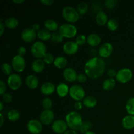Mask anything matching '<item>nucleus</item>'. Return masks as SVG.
<instances>
[{"label":"nucleus","instance_id":"nucleus-14","mask_svg":"<svg viewBox=\"0 0 134 134\" xmlns=\"http://www.w3.org/2000/svg\"><path fill=\"white\" fill-rule=\"evenodd\" d=\"M113 51V47L109 43H105L100 46L99 48V56L102 58H108L111 56Z\"/></svg>","mask_w":134,"mask_h":134},{"label":"nucleus","instance_id":"nucleus-35","mask_svg":"<svg viewBox=\"0 0 134 134\" xmlns=\"http://www.w3.org/2000/svg\"><path fill=\"white\" fill-rule=\"evenodd\" d=\"M92 124L91 122L90 121L83 122L82 125H81V128H80L79 131L82 133H86V132H89L90 129L92 128Z\"/></svg>","mask_w":134,"mask_h":134},{"label":"nucleus","instance_id":"nucleus-36","mask_svg":"<svg viewBox=\"0 0 134 134\" xmlns=\"http://www.w3.org/2000/svg\"><path fill=\"white\" fill-rule=\"evenodd\" d=\"M12 65H10L9 63H4L3 64L2 66H1V69L2 71L3 72L4 74L7 75H10L12 73Z\"/></svg>","mask_w":134,"mask_h":134},{"label":"nucleus","instance_id":"nucleus-7","mask_svg":"<svg viewBox=\"0 0 134 134\" xmlns=\"http://www.w3.org/2000/svg\"><path fill=\"white\" fill-rule=\"evenodd\" d=\"M133 77V73L129 68H122L117 72L116 76V81L122 84H126L131 81Z\"/></svg>","mask_w":134,"mask_h":134},{"label":"nucleus","instance_id":"nucleus-48","mask_svg":"<svg viewBox=\"0 0 134 134\" xmlns=\"http://www.w3.org/2000/svg\"><path fill=\"white\" fill-rule=\"evenodd\" d=\"M5 24L3 22V19H0V35H3L4 31H5Z\"/></svg>","mask_w":134,"mask_h":134},{"label":"nucleus","instance_id":"nucleus-52","mask_svg":"<svg viewBox=\"0 0 134 134\" xmlns=\"http://www.w3.org/2000/svg\"><path fill=\"white\" fill-rule=\"evenodd\" d=\"M0 118H1V122H0V126H2L4 122V118L2 113H0Z\"/></svg>","mask_w":134,"mask_h":134},{"label":"nucleus","instance_id":"nucleus-20","mask_svg":"<svg viewBox=\"0 0 134 134\" xmlns=\"http://www.w3.org/2000/svg\"><path fill=\"white\" fill-rule=\"evenodd\" d=\"M26 84L28 88L31 89H35L39 86V80L36 76L30 75L26 79Z\"/></svg>","mask_w":134,"mask_h":134},{"label":"nucleus","instance_id":"nucleus-21","mask_svg":"<svg viewBox=\"0 0 134 134\" xmlns=\"http://www.w3.org/2000/svg\"><path fill=\"white\" fill-rule=\"evenodd\" d=\"M123 128L126 130H132L134 128V116L127 115L123 118L122 120Z\"/></svg>","mask_w":134,"mask_h":134},{"label":"nucleus","instance_id":"nucleus-40","mask_svg":"<svg viewBox=\"0 0 134 134\" xmlns=\"http://www.w3.org/2000/svg\"><path fill=\"white\" fill-rule=\"evenodd\" d=\"M86 39H87V37H86L85 35H79L77 37V38H76L75 43H77L79 46H82L85 44V43L86 42Z\"/></svg>","mask_w":134,"mask_h":134},{"label":"nucleus","instance_id":"nucleus-31","mask_svg":"<svg viewBox=\"0 0 134 134\" xmlns=\"http://www.w3.org/2000/svg\"><path fill=\"white\" fill-rule=\"evenodd\" d=\"M7 117L10 121L16 122L20 119V113L16 109H11L8 113Z\"/></svg>","mask_w":134,"mask_h":134},{"label":"nucleus","instance_id":"nucleus-23","mask_svg":"<svg viewBox=\"0 0 134 134\" xmlns=\"http://www.w3.org/2000/svg\"><path fill=\"white\" fill-rule=\"evenodd\" d=\"M108 20H109L107 18V14L104 11L101 10L99 13H97L96 16V21L99 26H104L105 24L107 23Z\"/></svg>","mask_w":134,"mask_h":134},{"label":"nucleus","instance_id":"nucleus-50","mask_svg":"<svg viewBox=\"0 0 134 134\" xmlns=\"http://www.w3.org/2000/svg\"><path fill=\"white\" fill-rule=\"evenodd\" d=\"M64 134H78V133L73 130H67Z\"/></svg>","mask_w":134,"mask_h":134},{"label":"nucleus","instance_id":"nucleus-54","mask_svg":"<svg viewBox=\"0 0 134 134\" xmlns=\"http://www.w3.org/2000/svg\"><path fill=\"white\" fill-rule=\"evenodd\" d=\"M85 134H96V133H94V132H92V131H89V132H86V133H85Z\"/></svg>","mask_w":134,"mask_h":134},{"label":"nucleus","instance_id":"nucleus-8","mask_svg":"<svg viewBox=\"0 0 134 134\" xmlns=\"http://www.w3.org/2000/svg\"><path fill=\"white\" fill-rule=\"evenodd\" d=\"M11 65L15 71L21 73L26 68V61L22 56L16 55L12 58Z\"/></svg>","mask_w":134,"mask_h":134},{"label":"nucleus","instance_id":"nucleus-34","mask_svg":"<svg viewBox=\"0 0 134 134\" xmlns=\"http://www.w3.org/2000/svg\"><path fill=\"white\" fill-rule=\"evenodd\" d=\"M51 41L54 43H60L62 42L64 37L62 35L60 34L59 31H54L52 34L51 36Z\"/></svg>","mask_w":134,"mask_h":134},{"label":"nucleus","instance_id":"nucleus-38","mask_svg":"<svg viewBox=\"0 0 134 134\" xmlns=\"http://www.w3.org/2000/svg\"><path fill=\"white\" fill-rule=\"evenodd\" d=\"M54 59L53 55L51 53H47L43 58V61L47 64H51L52 63H54Z\"/></svg>","mask_w":134,"mask_h":134},{"label":"nucleus","instance_id":"nucleus-10","mask_svg":"<svg viewBox=\"0 0 134 134\" xmlns=\"http://www.w3.org/2000/svg\"><path fill=\"white\" fill-rule=\"evenodd\" d=\"M27 130L31 134H39L43 130V124L40 120L31 119L27 124Z\"/></svg>","mask_w":134,"mask_h":134},{"label":"nucleus","instance_id":"nucleus-46","mask_svg":"<svg viewBox=\"0 0 134 134\" xmlns=\"http://www.w3.org/2000/svg\"><path fill=\"white\" fill-rule=\"evenodd\" d=\"M40 2L45 6H51L54 3L53 0H41Z\"/></svg>","mask_w":134,"mask_h":134},{"label":"nucleus","instance_id":"nucleus-29","mask_svg":"<svg viewBox=\"0 0 134 134\" xmlns=\"http://www.w3.org/2000/svg\"><path fill=\"white\" fill-rule=\"evenodd\" d=\"M5 26H6L7 28L9 29H14L17 27L18 26V20L14 17H9L7 19L5 20Z\"/></svg>","mask_w":134,"mask_h":134},{"label":"nucleus","instance_id":"nucleus-22","mask_svg":"<svg viewBox=\"0 0 134 134\" xmlns=\"http://www.w3.org/2000/svg\"><path fill=\"white\" fill-rule=\"evenodd\" d=\"M56 92H57L58 95L61 98H64L66 96L69 92V86L67 84L64 83V82H61L57 86H56Z\"/></svg>","mask_w":134,"mask_h":134},{"label":"nucleus","instance_id":"nucleus-53","mask_svg":"<svg viewBox=\"0 0 134 134\" xmlns=\"http://www.w3.org/2000/svg\"><path fill=\"white\" fill-rule=\"evenodd\" d=\"M3 102H0V111H2L3 109Z\"/></svg>","mask_w":134,"mask_h":134},{"label":"nucleus","instance_id":"nucleus-4","mask_svg":"<svg viewBox=\"0 0 134 134\" xmlns=\"http://www.w3.org/2000/svg\"><path fill=\"white\" fill-rule=\"evenodd\" d=\"M31 52L37 59H41L47 54V47L43 42H35L31 47Z\"/></svg>","mask_w":134,"mask_h":134},{"label":"nucleus","instance_id":"nucleus-44","mask_svg":"<svg viewBox=\"0 0 134 134\" xmlns=\"http://www.w3.org/2000/svg\"><path fill=\"white\" fill-rule=\"evenodd\" d=\"M116 75H117V72L116 70L113 69H109L107 71V75L110 77V78H113V77H116Z\"/></svg>","mask_w":134,"mask_h":134},{"label":"nucleus","instance_id":"nucleus-3","mask_svg":"<svg viewBox=\"0 0 134 134\" xmlns=\"http://www.w3.org/2000/svg\"><path fill=\"white\" fill-rule=\"evenodd\" d=\"M62 16L64 19L70 23L77 22L80 18V14L75 9L70 6L65 7L62 10Z\"/></svg>","mask_w":134,"mask_h":134},{"label":"nucleus","instance_id":"nucleus-37","mask_svg":"<svg viewBox=\"0 0 134 134\" xmlns=\"http://www.w3.org/2000/svg\"><path fill=\"white\" fill-rule=\"evenodd\" d=\"M42 106L44 110H51L52 107V101L51 98H46L42 102Z\"/></svg>","mask_w":134,"mask_h":134},{"label":"nucleus","instance_id":"nucleus-25","mask_svg":"<svg viewBox=\"0 0 134 134\" xmlns=\"http://www.w3.org/2000/svg\"><path fill=\"white\" fill-rule=\"evenodd\" d=\"M83 105L87 108H93L97 105V99L95 97L88 96L84 98L82 100Z\"/></svg>","mask_w":134,"mask_h":134},{"label":"nucleus","instance_id":"nucleus-6","mask_svg":"<svg viewBox=\"0 0 134 134\" xmlns=\"http://www.w3.org/2000/svg\"><path fill=\"white\" fill-rule=\"evenodd\" d=\"M69 95L71 98L76 102L83 100L85 96V91L83 88L80 85H75L69 88Z\"/></svg>","mask_w":134,"mask_h":134},{"label":"nucleus","instance_id":"nucleus-49","mask_svg":"<svg viewBox=\"0 0 134 134\" xmlns=\"http://www.w3.org/2000/svg\"><path fill=\"white\" fill-rule=\"evenodd\" d=\"M31 28L33 29V30H34V31H35V32H37V31H39V30H40V25L39 24L37 23H35L34 24V25L32 26V27Z\"/></svg>","mask_w":134,"mask_h":134},{"label":"nucleus","instance_id":"nucleus-15","mask_svg":"<svg viewBox=\"0 0 134 134\" xmlns=\"http://www.w3.org/2000/svg\"><path fill=\"white\" fill-rule=\"evenodd\" d=\"M79 50V45L74 41L66 42L63 46V51L66 54H75Z\"/></svg>","mask_w":134,"mask_h":134},{"label":"nucleus","instance_id":"nucleus-39","mask_svg":"<svg viewBox=\"0 0 134 134\" xmlns=\"http://www.w3.org/2000/svg\"><path fill=\"white\" fill-rule=\"evenodd\" d=\"M118 2L117 0H107L105 1L104 5L108 9H112L116 6Z\"/></svg>","mask_w":134,"mask_h":134},{"label":"nucleus","instance_id":"nucleus-17","mask_svg":"<svg viewBox=\"0 0 134 134\" xmlns=\"http://www.w3.org/2000/svg\"><path fill=\"white\" fill-rule=\"evenodd\" d=\"M56 89V86L52 82H46L41 86V92L45 96H50L54 92Z\"/></svg>","mask_w":134,"mask_h":134},{"label":"nucleus","instance_id":"nucleus-1","mask_svg":"<svg viewBox=\"0 0 134 134\" xmlns=\"http://www.w3.org/2000/svg\"><path fill=\"white\" fill-rule=\"evenodd\" d=\"M105 69V63L99 57H94L86 62L84 67L85 73L92 79H96L103 74Z\"/></svg>","mask_w":134,"mask_h":134},{"label":"nucleus","instance_id":"nucleus-41","mask_svg":"<svg viewBox=\"0 0 134 134\" xmlns=\"http://www.w3.org/2000/svg\"><path fill=\"white\" fill-rule=\"evenodd\" d=\"M86 80H87V76L85 73H80L77 76V81L80 83H84L86 82Z\"/></svg>","mask_w":134,"mask_h":134},{"label":"nucleus","instance_id":"nucleus-30","mask_svg":"<svg viewBox=\"0 0 134 134\" xmlns=\"http://www.w3.org/2000/svg\"><path fill=\"white\" fill-rule=\"evenodd\" d=\"M126 110L129 115L134 116V98L128 99L126 103Z\"/></svg>","mask_w":134,"mask_h":134},{"label":"nucleus","instance_id":"nucleus-43","mask_svg":"<svg viewBox=\"0 0 134 134\" xmlns=\"http://www.w3.org/2000/svg\"><path fill=\"white\" fill-rule=\"evenodd\" d=\"M7 90V86L5 85V82L3 81H0V94L1 95H3L4 94H5V92Z\"/></svg>","mask_w":134,"mask_h":134},{"label":"nucleus","instance_id":"nucleus-24","mask_svg":"<svg viewBox=\"0 0 134 134\" xmlns=\"http://www.w3.org/2000/svg\"><path fill=\"white\" fill-rule=\"evenodd\" d=\"M44 27L45 29L50 31H55L59 29L60 26H59L58 24L56 21L52 19H48L44 22Z\"/></svg>","mask_w":134,"mask_h":134},{"label":"nucleus","instance_id":"nucleus-5","mask_svg":"<svg viewBox=\"0 0 134 134\" xmlns=\"http://www.w3.org/2000/svg\"><path fill=\"white\" fill-rule=\"evenodd\" d=\"M59 32L65 38H73L77 35V29L71 24H64L59 27Z\"/></svg>","mask_w":134,"mask_h":134},{"label":"nucleus","instance_id":"nucleus-32","mask_svg":"<svg viewBox=\"0 0 134 134\" xmlns=\"http://www.w3.org/2000/svg\"><path fill=\"white\" fill-rule=\"evenodd\" d=\"M88 10V5L86 3L81 1L77 5V10L80 14H85Z\"/></svg>","mask_w":134,"mask_h":134},{"label":"nucleus","instance_id":"nucleus-42","mask_svg":"<svg viewBox=\"0 0 134 134\" xmlns=\"http://www.w3.org/2000/svg\"><path fill=\"white\" fill-rule=\"evenodd\" d=\"M2 98L4 102H6V103H10L12 101V99H13L12 96L9 93H5V94H4L2 96Z\"/></svg>","mask_w":134,"mask_h":134},{"label":"nucleus","instance_id":"nucleus-16","mask_svg":"<svg viewBox=\"0 0 134 134\" xmlns=\"http://www.w3.org/2000/svg\"><path fill=\"white\" fill-rule=\"evenodd\" d=\"M77 76H78V75H77L76 71L72 68H65L63 72L64 78L65 79V81L69 82L75 81L77 79Z\"/></svg>","mask_w":134,"mask_h":134},{"label":"nucleus","instance_id":"nucleus-11","mask_svg":"<svg viewBox=\"0 0 134 134\" xmlns=\"http://www.w3.org/2000/svg\"><path fill=\"white\" fill-rule=\"evenodd\" d=\"M68 126L66 122L60 119L54 120L52 124V130L58 134H64L68 130Z\"/></svg>","mask_w":134,"mask_h":134},{"label":"nucleus","instance_id":"nucleus-51","mask_svg":"<svg viewBox=\"0 0 134 134\" xmlns=\"http://www.w3.org/2000/svg\"><path fill=\"white\" fill-rule=\"evenodd\" d=\"M13 2L15 4H22L25 2V0H13Z\"/></svg>","mask_w":134,"mask_h":134},{"label":"nucleus","instance_id":"nucleus-18","mask_svg":"<svg viewBox=\"0 0 134 134\" xmlns=\"http://www.w3.org/2000/svg\"><path fill=\"white\" fill-rule=\"evenodd\" d=\"M45 68V63L43 59H36L34 60L31 65V68L35 73H39L43 71Z\"/></svg>","mask_w":134,"mask_h":134},{"label":"nucleus","instance_id":"nucleus-47","mask_svg":"<svg viewBox=\"0 0 134 134\" xmlns=\"http://www.w3.org/2000/svg\"><path fill=\"white\" fill-rule=\"evenodd\" d=\"M82 106H83V103L81 102H75V103H74V107L77 110L82 109Z\"/></svg>","mask_w":134,"mask_h":134},{"label":"nucleus","instance_id":"nucleus-28","mask_svg":"<svg viewBox=\"0 0 134 134\" xmlns=\"http://www.w3.org/2000/svg\"><path fill=\"white\" fill-rule=\"evenodd\" d=\"M37 37L42 41H47L51 39L52 34L47 29H41L37 33Z\"/></svg>","mask_w":134,"mask_h":134},{"label":"nucleus","instance_id":"nucleus-12","mask_svg":"<svg viewBox=\"0 0 134 134\" xmlns=\"http://www.w3.org/2000/svg\"><path fill=\"white\" fill-rule=\"evenodd\" d=\"M54 119V114L52 110H44L39 116V120L42 124L49 125Z\"/></svg>","mask_w":134,"mask_h":134},{"label":"nucleus","instance_id":"nucleus-27","mask_svg":"<svg viewBox=\"0 0 134 134\" xmlns=\"http://www.w3.org/2000/svg\"><path fill=\"white\" fill-rule=\"evenodd\" d=\"M116 85V81L113 78H109L105 80L103 82L102 87L104 90L109 91L113 90Z\"/></svg>","mask_w":134,"mask_h":134},{"label":"nucleus","instance_id":"nucleus-9","mask_svg":"<svg viewBox=\"0 0 134 134\" xmlns=\"http://www.w3.org/2000/svg\"><path fill=\"white\" fill-rule=\"evenodd\" d=\"M7 83L11 90H17L22 85V78L19 75L13 73L8 77Z\"/></svg>","mask_w":134,"mask_h":134},{"label":"nucleus","instance_id":"nucleus-19","mask_svg":"<svg viewBox=\"0 0 134 134\" xmlns=\"http://www.w3.org/2000/svg\"><path fill=\"white\" fill-rule=\"evenodd\" d=\"M86 43L90 46L93 47H97L101 43V38L99 35L96 34H91L88 35Z\"/></svg>","mask_w":134,"mask_h":134},{"label":"nucleus","instance_id":"nucleus-45","mask_svg":"<svg viewBox=\"0 0 134 134\" xmlns=\"http://www.w3.org/2000/svg\"><path fill=\"white\" fill-rule=\"evenodd\" d=\"M18 55L23 57L26 54V48L24 47H20L18 49Z\"/></svg>","mask_w":134,"mask_h":134},{"label":"nucleus","instance_id":"nucleus-13","mask_svg":"<svg viewBox=\"0 0 134 134\" xmlns=\"http://www.w3.org/2000/svg\"><path fill=\"white\" fill-rule=\"evenodd\" d=\"M37 36V33L32 28H25L21 33L22 40L28 43L34 41Z\"/></svg>","mask_w":134,"mask_h":134},{"label":"nucleus","instance_id":"nucleus-26","mask_svg":"<svg viewBox=\"0 0 134 134\" xmlns=\"http://www.w3.org/2000/svg\"><path fill=\"white\" fill-rule=\"evenodd\" d=\"M53 64L54 66L58 69H63L66 67L67 64H68V60L64 56H60L54 59Z\"/></svg>","mask_w":134,"mask_h":134},{"label":"nucleus","instance_id":"nucleus-2","mask_svg":"<svg viewBox=\"0 0 134 134\" xmlns=\"http://www.w3.org/2000/svg\"><path fill=\"white\" fill-rule=\"evenodd\" d=\"M65 122L68 127L73 130H79L83 120L81 115L77 111H71L65 116Z\"/></svg>","mask_w":134,"mask_h":134},{"label":"nucleus","instance_id":"nucleus-33","mask_svg":"<svg viewBox=\"0 0 134 134\" xmlns=\"http://www.w3.org/2000/svg\"><path fill=\"white\" fill-rule=\"evenodd\" d=\"M107 26L110 31H114L117 30L118 27H119V23L115 19L111 18V19H109L108 20L107 23Z\"/></svg>","mask_w":134,"mask_h":134}]
</instances>
